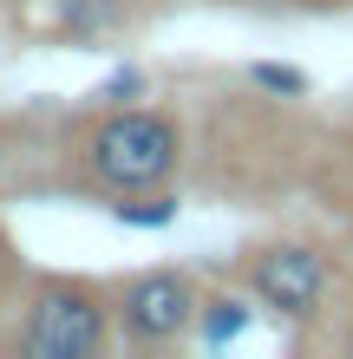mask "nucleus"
Here are the masks:
<instances>
[{
    "label": "nucleus",
    "mask_w": 353,
    "mask_h": 359,
    "mask_svg": "<svg viewBox=\"0 0 353 359\" xmlns=\"http://www.w3.org/2000/svg\"><path fill=\"white\" fill-rule=\"evenodd\" d=\"M242 294L288 327H314L327 313V294H334V262L321 242H301V236L255 242L242 255Z\"/></svg>",
    "instance_id": "obj_3"
},
{
    "label": "nucleus",
    "mask_w": 353,
    "mask_h": 359,
    "mask_svg": "<svg viewBox=\"0 0 353 359\" xmlns=\"http://www.w3.org/2000/svg\"><path fill=\"white\" fill-rule=\"evenodd\" d=\"M124 27V0H53V33L72 46H92Z\"/></svg>",
    "instance_id": "obj_5"
},
{
    "label": "nucleus",
    "mask_w": 353,
    "mask_h": 359,
    "mask_svg": "<svg viewBox=\"0 0 353 359\" xmlns=\"http://www.w3.org/2000/svg\"><path fill=\"white\" fill-rule=\"evenodd\" d=\"M144 86H151V79H144V66H112V72L92 86V104H138Z\"/></svg>",
    "instance_id": "obj_9"
},
{
    "label": "nucleus",
    "mask_w": 353,
    "mask_h": 359,
    "mask_svg": "<svg viewBox=\"0 0 353 359\" xmlns=\"http://www.w3.org/2000/svg\"><path fill=\"white\" fill-rule=\"evenodd\" d=\"M72 163L98 196H138L171 189L183 170V124L157 104H92V118L72 131Z\"/></svg>",
    "instance_id": "obj_1"
},
{
    "label": "nucleus",
    "mask_w": 353,
    "mask_h": 359,
    "mask_svg": "<svg viewBox=\"0 0 353 359\" xmlns=\"http://www.w3.org/2000/svg\"><path fill=\"white\" fill-rule=\"evenodd\" d=\"M7 287H13V242L0 236V301H7Z\"/></svg>",
    "instance_id": "obj_10"
},
{
    "label": "nucleus",
    "mask_w": 353,
    "mask_h": 359,
    "mask_svg": "<svg viewBox=\"0 0 353 359\" xmlns=\"http://www.w3.org/2000/svg\"><path fill=\"white\" fill-rule=\"evenodd\" d=\"M112 222L124 229H171L177 222V196H164V189H138V196H112Z\"/></svg>",
    "instance_id": "obj_7"
},
{
    "label": "nucleus",
    "mask_w": 353,
    "mask_h": 359,
    "mask_svg": "<svg viewBox=\"0 0 353 359\" xmlns=\"http://www.w3.org/2000/svg\"><path fill=\"white\" fill-rule=\"evenodd\" d=\"M248 86L268 92V98H314V79L301 66H288V59H255L248 66Z\"/></svg>",
    "instance_id": "obj_8"
},
{
    "label": "nucleus",
    "mask_w": 353,
    "mask_h": 359,
    "mask_svg": "<svg viewBox=\"0 0 353 359\" xmlns=\"http://www.w3.org/2000/svg\"><path fill=\"white\" fill-rule=\"evenodd\" d=\"M197 307H203V287L190 268H138L112 281V333L138 353H164L190 340Z\"/></svg>",
    "instance_id": "obj_4"
},
{
    "label": "nucleus",
    "mask_w": 353,
    "mask_h": 359,
    "mask_svg": "<svg viewBox=\"0 0 353 359\" xmlns=\"http://www.w3.org/2000/svg\"><path fill=\"white\" fill-rule=\"evenodd\" d=\"M248 320H255V301H248V294H203L190 333H197L210 353H222L229 340H242V333H248Z\"/></svg>",
    "instance_id": "obj_6"
},
{
    "label": "nucleus",
    "mask_w": 353,
    "mask_h": 359,
    "mask_svg": "<svg viewBox=\"0 0 353 359\" xmlns=\"http://www.w3.org/2000/svg\"><path fill=\"white\" fill-rule=\"evenodd\" d=\"M7 346L20 359H98L112 346V287L92 274H33Z\"/></svg>",
    "instance_id": "obj_2"
}]
</instances>
